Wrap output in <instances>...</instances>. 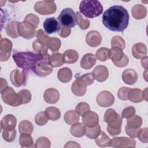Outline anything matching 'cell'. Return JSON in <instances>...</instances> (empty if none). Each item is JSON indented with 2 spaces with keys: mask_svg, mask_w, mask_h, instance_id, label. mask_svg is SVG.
Instances as JSON below:
<instances>
[{
  "mask_svg": "<svg viewBox=\"0 0 148 148\" xmlns=\"http://www.w3.org/2000/svg\"><path fill=\"white\" fill-rule=\"evenodd\" d=\"M82 122L86 127H92L99 123L98 115L92 111H88L82 116Z\"/></svg>",
  "mask_w": 148,
  "mask_h": 148,
  "instance_id": "14",
  "label": "cell"
},
{
  "mask_svg": "<svg viewBox=\"0 0 148 148\" xmlns=\"http://www.w3.org/2000/svg\"><path fill=\"white\" fill-rule=\"evenodd\" d=\"M97 58L102 62L108 60L109 57V49L106 47H101L97 51L95 54Z\"/></svg>",
  "mask_w": 148,
  "mask_h": 148,
  "instance_id": "41",
  "label": "cell"
},
{
  "mask_svg": "<svg viewBox=\"0 0 148 148\" xmlns=\"http://www.w3.org/2000/svg\"><path fill=\"white\" fill-rule=\"evenodd\" d=\"M19 143L21 147H35L33 139L29 134H21L19 137Z\"/></svg>",
  "mask_w": 148,
  "mask_h": 148,
  "instance_id": "31",
  "label": "cell"
},
{
  "mask_svg": "<svg viewBox=\"0 0 148 148\" xmlns=\"http://www.w3.org/2000/svg\"><path fill=\"white\" fill-rule=\"evenodd\" d=\"M79 119L80 117L79 114L73 110L67 111L64 116L65 122L69 125H73L77 123L79 120Z\"/></svg>",
  "mask_w": 148,
  "mask_h": 148,
  "instance_id": "29",
  "label": "cell"
},
{
  "mask_svg": "<svg viewBox=\"0 0 148 148\" xmlns=\"http://www.w3.org/2000/svg\"><path fill=\"white\" fill-rule=\"evenodd\" d=\"M86 43L90 47H97L102 42V36L97 31H91L88 32L86 36Z\"/></svg>",
  "mask_w": 148,
  "mask_h": 148,
  "instance_id": "15",
  "label": "cell"
},
{
  "mask_svg": "<svg viewBox=\"0 0 148 148\" xmlns=\"http://www.w3.org/2000/svg\"><path fill=\"white\" fill-rule=\"evenodd\" d=\"M132 15L136 20L144 18L147 14L146 8L142 5L137 4L133 6L132 9Z\"/></svg>",
  "mask_w": 148,
  "mask_h": 148,
  "instance_id": "25",
  "label": "cell"
},
{
  "mask_svg": "<svg viewBox=\"0 0 148 148\" xmlns=\"http://www.w3.org/2000/svg\"><path fill=\"white\" fill-rule=\"evenodd\" d=\"M94 79L99 82L105 81L109 76V71L108 68L103 65H98L96 66L92 72Z\"/></svg>",
  "mask_w": 148,
  "mask_h": 148,
  "instance_id": "16",
  "label": "cell"
},
{
  "mask_svg": "<svg viewBox=\"0 0 148 148\" xmlns=\"http://www.w3.org/2000/svg\"><path fill=\"white\" fill-rule=\"evenodd\" d=\"M43 98L45 101L48 103H56L59 100L60 93L57 89L50 88L45 91L43 94Z\"/></svg>",
  "mask_w": 148,
  "mask_h": 148,
  "instance_id": "19",
  "label": "cell"
},
{
  "mask_svg": "<svg viewBox=\"0 0 148 148\" xmlns=\"http://www.w3.org/2000/svg\"><path fill=\"white\" fill-rule=\"evenodd\" d=\"M48 118L45 112H40L36 114L35 117V121L37 125L42 126L45 125L48 121Z\"/></svg>",
  "mask_w": 148,
  "mask_h": 148,
  "instance_id": "48",
  "label": "cell"
},
{
  "mask_svg": "<svg viewBox=\"0 0 148 148\" xmlns=\"http://www.w3.org/2000/svg\"><path fill=\"white\" fill-rule=\"evenodd\" d=\"M123 82L128 85H132L135 83L138 79V75L135 71L132 69H127L122 73Z\"/></svg>",
  "mask_w": 148,
  "mask_h": 148,
  "instance_id": "20",
  "label": "cell"
},
{
  "mask_svg": "<svg viewBox=\"0 0 148 148\" xmlns=\"http://www.w3.org/2000/svg\"><path fill=\"white\" fill-rule=\"evenodd\" d=\"M36 35L37 37V39L39 42H40L41 43H42L45 45L47 46V42H48L50 38H49V36H48L47 35H46L44 34L42 29H38L36 32Z\"/></svg>",
  "mask_w": 148,
  "mask_h": 148,
  "instance_id": "50",
  "label": "cell"
},
{
  "mask_svg": "<svg viewBox=\"0 0 148 148\" xmlns=\"http://www.w3.org/2000/svg\"><path fill=\"white\" fill-rule=\"evenodd\" d=\"M131 90L130 88L127 87H121L117 92L118 98L123 101L128 100V94Z\"/></svg>",
  "mask_w": 148,
  "mask_h": 148,
  "instance_id": "51",
  "label": "cell"
},
{
  "mask_svg": "<svg viewBox=\"0 0 148 148\" xmlns=\"http://www.w3.org/2000/svg\"><path fill=\"white\" fill-rule=\"evenodd\" d=\"M129 18L128 12L125 8L114 5L103 13L102 23L112 31L123 32L128 25Z\"/></svg>",
  "mask_w": 148,
  "mask_h": 148,
  "instance_id": "1",
  "label": "cell"
},
{
  "mask_svg": "<svg viewBox=\"0 0 148 148\" xmlns=\"http://www.w3.org/2000/svg\"><path fill=\"white\" fill-rule=\"evenodd\" d=\"M128 99L134 103H139L143 101V91L139 88L131 89L128 94Z\"/></svg>",
  "mask_w": 148,
  "mask_h": 148,
  "instance_id": "27",
  "label": "cell"
},
{
  "mask_svg": "<svg viewBox=\"0 0 148 148\" xmlns=\"http://www.w3.org/2000/svg\"><path fill=\"white\" fill-rule=\"evenodd\" d=\"M122 50L119 48L112 47L109 49V57L112 60L113 63L120 61L124 56Z\"/></svg>",
  "mask_w": 148,
  "mask_h": 148,
  "instance_id": "35",
  "label": "cell"
},
{
  "mask_svg": "<svg viewBox=\"0 0 148 148\" xmlns=\"http://www.w3.org/2000/svg\"><path fill=\"white\" fill-rule=\"evenodd\" d=\"M17 31L20 36L26 39H30L35 36L36 27L32 24L24 21L23 22H18Z\"/></svg>",
  "mask_w": 148,
  "mask_h": 148,
  "instance_id": "8",
  "label": "cell"
},
{
  "mask_svg": "<svg viewBox=\"0 0 148 148\" xmlns=\"http://www.w3.org/2000/svg\"><path fill=\"white\" fill-rule=\"evenodd\" d=\"M87 85L81 79L80 77L77 78L72 83L71 90L73 94L76 96H83L87 90Z\"/></svg>",
  "mask_w": 148,
  "mask_h": 148,
  "instance_id": "12",
  "label": "cell"
},
{
  "mask_svg": "<svg viewBox=\"0 0 148 148\" xmlns=\"http://www.w3.org/2000/svg\"><path fill=\"white\" fill-rule=\"evenodd\" d=\"M34 130V126L32 123L28 120L21 121L18 125V131L20 134H31Z\"/></svg>",
  "mask_w": 148,
  "mask_h": 148,
  "instance_id": "34",
  "label": "cell"
},
{
  "mask_svg": "<svg viewBox=\"0 0 148 148\" xmlns=\"http://www.w3.org/2000/svg\"><path fill=\"white\" fill-rule=\"evenodd\" d=\"M79 10L85 17L91 18L102 14L103 6L99 1L97 0L82 1L79 5Z\"/></svg>",
  "mask_w": 148,
  "mask_h": 148,
  "instance_id": "3",
  "label": "cell"
},
{
  "mask_svg": "<svg viewBox=\"0 0 148 148\" xmlns=\"http://www.w3.org/2000/svg\"><path fill=\"white\" fill-rule=\"evenodd\" d=\"M81 79L86 83L87 86L91 85L94 82V77L92 73H87L84 74L80 76Z\"/></svg>",
  "mask_w": 148,
  "mask_h": 148,
  "instance_id": "56",
  "label": "cell"
},
{
  "mask_svg": "<svg viewBox=\"0 0 148 148\" xmlns=\"http://www.w3.org/2000/svg\"><path fill=\"white\" fill-rule=\"evenodd\" d=\"M142 124V118L138 115H134L127 119V125L130 128H140Z\"/></svg>",
  "mask_w": 148,
  "mask_h": 148,
  "instance_id": "39",
  "label": "cell"
},
{
  "mask_svg": "<svg viewBox=\"0 0 148 148\" xmlns=\"http://www.w3.org/2000/svg\"><path fill=\"white\" fill-rule=\"evenodd\" d=\"M49 63L52 67H60L63 65L64 61L62 54L59 53H56L51 54L49 58Z\"/></svg>",
  "mask_w": 148,
  "mask_h": 148,
  "instance_id": "33",
  "label": "cell"
},
{
  "mask_svg": "<svg viewBox=\"0 0 148 148\" xmlns=\"http://www.w3.org/2000/svg\"><path fill=\"white\" fill-rule=\"evenodd\" d=\"M17 120L13 114H6L1 121V130H11L15 128Z\"/></svg>",
  "mask_w": 148,
  "mask_h": 148,
  "instance_id": "18",
  "label": "cell"
},
{
  "mask_svg": "<svg viewBox=\"0 0 148 148\" xmlns=\"http://www.w3.org/2000/svg\"><path fill=\"white\" fill-rule=\"evenodd\" d=\"M46 56V55H45ZM45 56L31 51H14L13 58L17 66L23 69V73L27 79V73L30 71H34L36 62L44 57Z\"/></svg>",
  "mask_w": 148,
  "mask_h": 148,
  "instance_id": "2",
  "label": "cell"
},
{
  "mask_svg": "<svg viewBox=\"0 0 148 148\" xmlns=\"http://www.w3.org/2000/svg\"><path fill=\"white\" fill-rule=\"evenodd\" d=\"M61 42L60 39L56 37L50 38L47 42L48 48H49L53 52L58 51L61 47Z\"/></svg>",
  "mask_w": 148,
  "mask_h": 148,
  "instance_id": "42",
  "label": "cell"
},
{
  "mask_svg": "<svg viewBox=\"0 0 148 148\" xmlns=\"http://www.w3.org/2000/svg\"><path fill=\"white\" fill-rule=\"evenodd\" d=\"M18 22L16 21H10L9 23L6 26L5 29L7 35L12 38H17L18 37L19 34L17 31V24Z\"/></svg>",
  "mask_w": 148,
  "mask_h": 148,
  "instance_id": "30",
  "label": "cell"
},
{
  "mask_svg": "<svg viewBox=\"0 0 148 148\" xmlns=\"http://www.w3.org/2000/svg\"><path fill=\"white\" fill-rule=\"evenodd\" d=\"M76 24L82 29H86L90 26V21L88 19H84L82 17V14L79 12H76Z\"/></svg>",
  "mask_w": 148,
  "mask_h": 148,
  "instance_id": "43",
  "label": "cell"
},
{
  "mask_svg": "<svg viewBox=\"0 0 148 148\" xmlns=\"http://www.w3.org/2000/svg\"><path fill=\"white\" fill-rule=\"evenodd\" d=\"M71 32V29L70 28L61 27L58 31V34L62 38H66L70 35Z\"/></svg>",
  "mask_w": 148,
  "mask_h": 148,
  "instance_id": "57",
  "label": "cell"
},
{
  "mask_svg": "<svg viewBox=\"0 0 148 148\" xmlns=\"http://www.w3.org/2000/svg\"><path fill=\"white\" fill-rule=\"evenodd\" d=\"M49 54L45 56L35 64L33 72L39 76L45 77L53 72V67L49 63Z\"/></svg>",
  "mask_w": 148,
  "mask_h": 148,
  "instance_id": "6",
  "label": "cell"
},
{
  "mask_svg": "<svg viewBox=\"0 0 148 148\" xmlns=\"http://www.w3.org/2000/svg\"><path fill=\"white\" fill-rule=\"evenodd\" d=\"M18 94L20 95L23 104H26L29 103L31 100V94L28 90L24 89L19 91Z\"/></svg>",
  "mask_w": 148,
  "mask_h": 148,
  "instance_id": "49",
  "label": "cell"
},
{
  "mask_svg": "<svg viewBox=\"0 0 148 148\" xmlns=\"http://www.w3.org/2000/svg\"><path fill=\"white\" fill-rule=\"evenodd\" d=\"M97 103L101 107H109L112 105L114 102L113 95L108 91L104 90L100 92L96 98Z\"/></svg>",
  "mask_w": 148,
  "mask_h": 148,
  "instance_id": "10",
  "label": "cell"
},
{
  "mask_svg": "<svg viewBox=\"0 0 148 148\" xmlns=\"http://www.w3.org/2000/svg\"><path fill=\"white\" fill-rule=\"evenodd\" d=\"M136 141L133 138L128 137H116L110 140L109 146L116 148H125V147H135Z\"/></svg>",
  "mask_w": 148,
  "mask_h": 148,
  "instance_id": "9",
  "label": "cell"
},
{
  "mask_svg": "<svg viewBox=\"0 0 148 148\" xmlns=\"http://www.w3.org/2000/svg\"><path fill=\"white\" fill-rule=\"evenodd\" d=\"M34 146L38 148H49L50 147V142L46 137H40L36 140Z\"/></svg>",
  "mask_w": 148,
  "mask_h": 148,
  "instance_id": "46",
  "label": "cell"
},
{
  "mask_svg": "<svg viewBox=\"0 0 148 148\" xmlns=\"http://www.w3.org/2000/svg\"><path fill=\"white\" fill-rule=\"evenodd\" d=\"M0 86H1V88H0V91H1V92L3 90H5L8 86V83H7V82L3 79V78H1V83H0Z\"/></svg>",
  "mask_w": 148,
  "mask_h": 148,
  "instance_id": "60",
  "label": "cell"
},
{
  "mask_svg": "<svg viewBox=\"0 0 148 148\" xmlns=\"http://www.w3.org/2000/svg\"><path fill=\"white\" fill-rule=\"evenodd\" d=\"M86 129V128L84 124L81 123H76L72 125L70 132L72 136L79 138L85 135Z\"/></svg>",
  "mask_w": 148,
  "mask_h": 148,
  "instance_id": "28",
  "label": "cell"
},
{
  "mask_svg": "<svg viewBox=\"0 0 148 148\" xmlns=\"http://www.w3.org/2000/svg\"><path fill=\"white\" fill-rule=\"evenodd\" d=\"M111 46L112 47L119 48L123 50L125 47V43L121 36H115L111 40Z\"/></svg>",
  "mask_w": 148,
  "mask_h": 148,
  "instance_id": "45",
  "label": "cell"
},
{
  "mask_svg": "<svg viewBox=\"0 0 148 148\" xmlns=\"http://www.w3.org/2000/svg\"><path fill=\"white\" fill-rule=\"evenodd\" d=\"M58 80L62 83H68L71 81L72 77V71L67 67H64L58 70L57 73Z\"/></svg>",
  "mask_w": 148,
  "mask_h": 148,
  "instance_id": "26",
  "label": "cell"
},
{
  "mask_svg": "<svg viewBox=\"0 0 148 148\" xmlns=\"http://www.w3.org/2000/svg\"><path fill=\"white\" fill-rule=\"evenodd\" d=\"M12 42L7 38H2L0 42V60L6 61L10 57L12 49Z\"/></svg>",
  "mask_w": 148,
  "mask_h": 148,
  "instance_id": "11",
  "label": "cell"
},
{
  "mask_svg": "<svg viewBox=\"0 0 148 148\" xmlns=\"http://www.w3.org/2000/svg\"><path fill=\"white\" fill-rule=\"evenodd\" d=\"M122 124V117L119 115L117 120L113 123L108 124L107 131L111 136L118 135L121 132V127Z\"/></svg>",
  "mask_w": 148,
  "mask_h": 148,
  "instance_id": "23",
  "label": "cell"
},
{
  "mask_svg": "<svg viewBox=\"0 0 148 148\" xmlns=\"http://www.w3.org/2000/svg\"><path fill=\"white\" fill-rule=\"evenodd\" d=\"M138 138L143 143L148 142V128H144L140 130Z\"/></svg>",
  "mask_w": 148,
  "mask_h": 148,
  "instance_id": "54",
  "label": "cell"
},
{
  "mask_svg": "<svg viewBox=\"0 0 148 148\" xmlns=\"http://www.w3.org/2000/svg\"><path fill=\"white\" fill-rule=\"evenodd\" d=\"M90 110V105L87 103L84 102L78 103L75 109V111L79 114V115L82 116Z\"/></svg>",
  "mask_w": 148,
  "mask_h": 148,
  "instance_id": "47",
  "label": "cell"
},
{
  "mask_svg": "<svg viewBox=\"0 0 148 148\" xmlns=\"http://www.w3.org/2000/svg\"><path fill=\"white\" fill-rule=\"evenodd\" d=\"M129 62V59L126 55H124V57L119 61L113 63L115 66L117 67H124L128 65Z\"/></svg>",
  "mask_w": 148,
  "mask_h": 148,
  "instance_id": "58",
  "label": "cell"
},
{
  "mask_svg": "<svg viewBox=\"0 0 148 148\" xmlns=\"http://www.w3.org/2000/svg\"><path fill=\"white\" fill-rule=\"evenodd\" d=\"M101 132V127L98 124L92 127H87L86 129L85 135L90 139H96Z\"/></svg>",
  "mask_w": 148,
  "mask_h": 148,
  "instance_id": "38",
  "label": "cell"
},
{
  "mask_svg": "<svg viewBox=\"0 0 148 148\" xmlns=\"http://www.w3.org/2000/svg\"><path fill=\"white\" fill-rule=\"evenodd\" d=\"M132 54L134 58L136 59H142L146 56L147 47L142 43H137L135 44L132 48Z\"/></svg>",
  "mask_w": 148,
  "mask_h": 148,
  "instance_id": "21",
  "label": "cell"
},
{
  "mask_svg": "<svg viewBox=\"0 0 148 148\" xmlns=\"http://www.w3.org/2000/svg\"><path fill=\"white\" fill-rule=\"evenodd\" d=\"M135 113V109L133 106H128L123 109L121 113V117L124 119H128Z\"/></svg>",
  "mask_w": 148,
  "mask_h": 148,
  "instance_id": "53",
  "label": "cell"
},
{
  "mask_svg": "<svg viewBox=\"0 0 148 148\" xmlns=\"http://www.w3.org/2000/svg\"><path fill=\"white\" fill-rule=\"evenodd\" d=\"M1 97L4 103L12 106H18L23 104L18 93H16L10 87H7L1 92Z\"/></svg>",
  "mask_w": 148,
  "mask_h": 148,
  "instance_id": "5",
  "label": "cell"
},
{
  "mask_svg": "<svg viewBox=\"0 0 148 148\" xmlns=\"http://www.w3.org/2000/svg\"><path fill=\"white\" fill-rule=\"evenodd\" d=\"M64 147H80V146L76 142L69 141L66 143Z\"/></svg>",
  "mask_w": 148,
  "mask_h": 148,
  "instance_id": "59",
  "label": "cell"
},
{
  "mask_svg": "<svg viewBox=\"0 0 148 148\" xmlns=\"http://www.w3.org/2000/svg\"><path fill=\"white\" fill-rule=\"evenodd\" d=\"M110 140L109 137L105 134V132L101 131L99 136L95 139V143L99 147H107L109 146Z\"/></svg>",
  "mask_w": 148,
  "mask_h": 148,
  "instance_id": "40",
  "label": "cell"
},
{
  "mask_svg": "<svg viewBox=\"0 0 148 148\" xmlns=\"http://www.w3.org/2000/svg\"><path fill=\"white\" fill-rule=\"evenodd\" d=\"M119 114L113 109H108L104 114V121L107 123L108 124L114 123L118 119Z\"/></svg>",
  "mask_w": 148,
  "mask_h": 148,
  "instance_id": "36",
  "label": "cell"
},
{
  "mask_svg": "<svg viewBox=\"0 0 148 148\" xmlns=\"http://www.w3.org/2000/svg\"><path fill=\"white\" fill-rule=\"evenodd\" d=\"M10 79L12 83L16 87H18L23 84L25 85L26 79L23 73L18 69L12 71L10 74Z\"/></svg>",
  "mask_w": 148,
  "mask_h": 148,
  "instance_id": "17",
  "label": "cell"
},
{
  "mask_svg": "<svg viewBox=\"0 0 148 148\" xmlns=\"http://www.w3.org/2000/svg\"><path fill=\"white\" fill-rule=\"evenodd\" d=\"M140 130V128H130L127 125L125 126L126 134L132 138H135L138 137Z\"/></svg>",
  "mask_w": 148,
  "mask_h": 148,
  "instance_id": "55",
  "label": "cell"
},
{
  "mask_svg": "<svg viewBox=\"0 0 148 148\" xmlns=\"http://www.w3.org/2000/svg\"><path fill=\"white\" fill-rule=\"evenodd\" d=\"M143 99H145L146 101H147V88L145 89V90L143 92Z\"/></svg>",
  "mask_w": 148,
  "mask_h": 148,
  "instance_id": "62",
  "label": "cell"
},
{
  "mask_svg": "<svg viewBox=\"0 0 148 148\" xmlns=\"http://www.w3.org/2000/svg\"><path fill=\"white\" fill-rule=\"evenodd\" d=\"M95 63V56L92 53H87L82 58L80 61V66L84 69H89L94 66Z\"/></svg>",
  "mask_w": 148,
  "mask_h": 148,
  "instance_id": "22",
  "label": "cell"
},
{
  "mask_svg": "<svg viewBox=\"0 0 148 148\" xmlns=\"http://www.w3.org/2000/svg\"><path fill=\"white\" fill-rule=\"evenodd\" d=\"M32 48L34 50L35 52H36L38 54L43 55V56L49 54L47 53V51H48L47 46L41 43L38 40V39L35 40L32 43Z\"/></svg>",
  "mask_w": 148,
  "mask_h": 148,
  "instance_id": "37",
  "label": "cell"
},
{
  "mask_svg": "<svg viewBox=\"0 0 148 148\" xmlns=\"http://www.w3.org/2000/svg\"><path fill=\"white\" fill-rule=\"evenodd\" d=\"M45 31L47 34H51L59 31L61 27L54 17L46 18L43 23Z\"/></svg>",
  "mask_w": 148,
  "mask_h": 148,
  "instance_id": "13",
  "label": "cell"
},
{
  "mask_svg": "<svg viewBox=\"0 0 148 148\" xmlns=\"http://www.w3.org/2000/svg\"><path fill=\"white\" fill-rule=\"evenodd\" d=\"M147 57L146 56L144 58H142L141 61V64L142 65V66L145 68L146 70L147 69Z\"/></svg>",
  "mask_w": 148,
  "mask_h": 148,
  "instance_id": "61",
  "label": "cell"
},
{
  "mask_svg": "<svg viewBox=\"0 0 148 148\" xmlns=\"http://www.w3.org/2000/svg\"><path fill=\"white\" fill-rule=\"evenodd\" d=\"M62 58L64 63L71 64H74L77 61L79 54L76 50L73 49H69L63 53Z\"/></svg>",
  "mask_w": 148,
  "mask_h": 148,
  "instance_id": "24",
  "label": "cell"
},
{
  "mask_svg": "<svg viewBox=\"0 0 148 148\" xmlns=\"http://www.w3.org/2000/svg\"><path fill=\"white\" fill-rule=\"evenodd\" d=\"M24 21H27L31 24H32L33 25H34L36 28L38 27L39 23V17L32 13H29L27 14L24 18Z\"/></svg>",
  "mask_w": 148,
  "mask_h": 148,
  "instance_id": "52",
  "label": "cell"
},
{
  "mask_svg": "<svg viewBox=\"0 0 148 148\" xmlns=\"http://www.w3.org/2000/svg\"><path fill=\"white\" fill-rule=\"evenodd\" d=\"M4 140L8 142L14 141L16 136V130L15 128L11 130H3L2 134Z\"/></svg>",
  "mask_w": 148,
  "mask_h": 148,
  "instance_id": "44",
  "label": "cell"
},
{
  "mask_svg": "<svg viewBox=\"0 0 148 148\" xmlns=\"http://www.w3.org/2000/svg\"><path fill=\"white\" fill-rule=\"evenodd\" d=\"M34 10L42 15H48L54 13L57 10V6L53 1H42L35 3Z\"/></svg>",
  "mask_w": 148,
  "mask_h": 148,
  "instance_id": "7",
  "label": "cell"
},
{
  "mask_svg": "<svg viewBox=\"0 0 148 148\" xmlns=\"http://www.w3.org/2000/svg\"><path fill=\"white\" fill-rule=\"evenodd\" d=\"M57 20L62 27L72 28L76 24V13L71 8H65L63 9L58 17Z\"/></svg>",
  "mask_w": 148,
  "mask_h": 148,
  "instance_id": "4",
  "label": "cell"
},
{
  "mask_svg": "<svg viewBox=\"0 0 148 148\" xmlns=\"http://www.w3.org/2000/svg\"><path fill=\"white\" fill-rule=\"evenodd\" d=\"M45 113L47 118L52 121H56L61 117L60 110L56 107L50 106L46 108L45 110Z\"/></svg>",
  "mask_w": 148,
  "mask_h": 148,
  "instance_id": "32",
  "label": "cell"
}]
</instances>
